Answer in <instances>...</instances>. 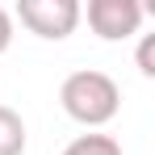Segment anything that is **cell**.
<instances>
[{
	"label": "cell",
	"mask_w": 155,
	"mask_h": 155,
	"mask_svg": "<svg viewBox=\"0 0 155 155\" xmlns=\"http://www.w3.org/2000/svg\"><path fill=\"white\" fill-rule=\"evenodd\" d=\"M138 71L143 76H155V34H147L143 46H138Z\"/></svg>",
	"instance_id": "8992f818"
},
{
	"label": "cell",
	"mask_w": 155,
	"mask_h": 155,
	"mask_svg": "<svg viewBox=\"0 0 155 155\" xmlns=\"http://www.w3.org/2000/svg\"><path fill=\"white\" fill-rule=\"evenodd\" d=\"M8 46H13V13L0 4V54L8 51Z\"/></svg>",
	"instance_id": "52a82bcc"
},
{
	"label": "cell",
	"mask_w": 155,
	"mask_h": 155,
	"mask_svg": "<svg viewBox=\"0 0 155 155\" xmlns=\"http://www.w3.org/2000/svg\"><path fill=\"white\" fill-rule=\"evenodd\" d=\"M0 155H25V122L8 105H0Z\"/></svg>",
	"instance_id": "277c9868"
},
{
	"label": "cell",
	"mask_w": 155,
	"mask_h": 155,
	"mask_svg": "<svg viewBox=\"0 0 155 155\" xmlns=\"http://www.w3.org/2000/svg\"><path fill=\"white\" fill-rule=\"evenodd\" d=\"M88 25L105 42L134 38L143 25V4L138 0H88Z\"/></svg>",
	"instance_id": "3957f363"
},
{
	"label": "cell",
	"mask_w": 155,
	"mask_h": 155,
	"mask_svg": "<svg viewBox=\"0 0 155 155\" xmlns=\"http://www.w3.org/2000/svg\"><path fill=\"white\" fill-rule=\"evenodd\" d=\"M63 155H122V143L113 134H80L63 147Z\"/></svg>",
	"instance_id": "5b68a950"
},
{
	"label": "cell",
	"mask_w": 155,
	"mask_h": 155,
	"mask_svg": "<svg viewBox=\"0 0 155 155\" xmlns=\"http://www.w3.org/2000/svg\"><path fill=\"white\" fill-rule=\"evenodd\" d=\"M80 17H84V8L76 0H21L17 4V21L46 42H63L67 34H76Z\"/></svg>",
	"instance_id": "7a4b0ae2"
},
{
	"label": "cell",
	"mask_w": 155,
	"mask_h": 155,
	"mask_svg": "<svg viewBox=\"0 0 155 155\" xmlns=\"http://www.w3.org/2000/svg\"><path fill=\"white\" fill-rule=\"evenodd\" d=\"M59 105H63V113H67L71 122L97 130V126H105V122L117 117V109H122V88H117L113 76H105L97 67H80V71H71V76L63 80Z\"/></svg>",
	"instance_id": "6da1fadb"
}]
</instances>
